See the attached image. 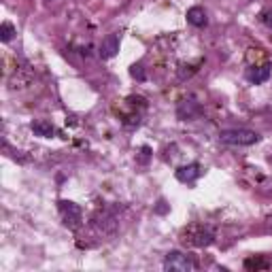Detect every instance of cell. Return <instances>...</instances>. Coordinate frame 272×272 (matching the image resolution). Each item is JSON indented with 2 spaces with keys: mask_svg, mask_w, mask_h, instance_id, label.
Wrapping results in <instances>:
<instances>
[{
  "mask_svg": "<svg viewBox=\"0 0 272 272\" xmlns=\"http://www.w3.org/2000/svg\"><path fill=\"white\" fill-rule=\"evenodd\" d=\"M219 140L223 145H232V147H249L260 142V134L247 128H232V130H221L219 132Z\"/></svg>",
  "mask_w": 272,
  "mask_h": 272,
  "instance_id": "1",
  "label": "cell"
},
{
  "mask_svg": "<svg viewBox=\"0 0 272 272\" xmlns=\"http://www.w3.org/2000/svg\"><path fill=\"white\" fill-rule=\"evenodd\" d=\"M183 243L189 245V247L202 249V247H209L215 243V232L206 226L194 223V226H189L187 230H183Z\"/></svg>",
  "mask_w": 272,
  "mask_h": 272,
  "instance_id": "2",
  "label": "cell"
},
{
  "mask_svg": "<svg viewBox=\"0 0 272 272\" xmlns=\"http://www.w3.org/2000/svg\"><path fill=\"white\" fill-rule=\"evenodd\" d=\"M58 211H60V217H62L66 228H70V230L81 228L83 211H81V206L73 202V200H58Z\"/></svg>",
  "mask_w": 272,
  "mask_h": 272,
  "instance_id": "3",
  "label": "cell"
},
{
  "mask_svg": "<svg viewBox=\"0 0 272 272\" xmlns=\"http://www.w3.org/2000/svg\"><path fill=\"white\" fill-rule=\"evenodd\" d=\"M164 270H168V272H191V270H196V262L181 251H170L164 258Z\"/></svg>",
  "mask_w": 272,
  "mask_h": 272,
  "instance_id": "4",
  "label": "cell"
},
{
  "mask_svg": "<svg viewBox=\"0 0 272 272\" xmlns=\"http://www.w3.org/2000/svg\"><path fill=\"white\" fill-rule=\"evenodd\" d=\"M202 115V107L198 105L194 98H187V100H181L179 107H177V117L181 122H194Z\"/></svg>",
  "mask_w": 272,
  "mask_h": 272,
  "instance_id": "5",
  "label": "cell"
},
{
  "mask_svg": "<svg viewBox=\"0 0 272 272\" xmlns=\"http://www.w3.org/2000/svg\"><path fill=\"white\" fill-rule=\"evenodd\" d=\"M245 77H247V81L253 83V85L266 83V81H268V77H270V64H268V62H264V64H255V66L247 68Z\"/></svg>",
  "mask_w": 272,
  "mask_h": 272,
  "instance_id": "6",
  "label": "cell"
},
{
  "mask_svg": "<svg viewBox=\"0 0 272 272\" xmlns=\"http://www.w3.org/2000/svg\"><path fill=\"white\" fill-rule=\"evenodd\" d=\"M119 51V34H107L105 38H102V43L98 47V53H100V58L102 60H111V58H115Z\"/></svg>",
  "mask_w": 272,
  "mask_h": 272,
  "instance_id": "7",
  "label": "cell"
},
{
  "mask_svg": "<svg viewBox=\"0 0 272 272\" xmlns=\"http://www.w3.org/2000/svg\"><path fill=\"white\" fill-rule=\"evenodd\" d=\"M200 174H202V166L200 164H187V166H181L177 168V172H174V177H177L181 183H194Z\"/></svg>",
  "mask_w": 272,
  "mask_h": 272,
  "instance_id": "8",
  "label": "cell"
},
{
  "mask_svg": "<svg viewBox=\"0 0 272 272\" xmlns=\"http://www.w3.org/2000/svg\"><path fill=\"white\" fill-rule=\"evenodd\" d=\"M94 226L98 228V230L102 232V234H113L115 228H117V219H115V215H113V213L105 211L102 215H98V217H96Z\"/></svg>",
  "mask_w": 272,
  "mask_h": 272,
  "instance_id": "9",
  "label": "cell"
},
{
  "mask_svg": "<svg viewBox=\"0 0 272 272\" xmlns=\"http://www.w3.org/2000/svg\"><path fill=\"white\" fill-rule=\"evenodd\" d=\"M32 132L36 136H41V138H51L55 136V128L51 122H47V119H36V122H32Z\"/></svg>",
  "mask_w": 272,
  "mask_h": 272,
  "instance_id": "10",
  "label": "cell"
},
{
  "mask_svg": "<svg viewBox=\"0 0 272 272\" xmlns=\"http://www.w3.org/2000/svg\"><path fill=\"white\" fill-rule=\"evenodd\" d=\"M187 21L196 28H204L206 23H209V17H206V11L202 9V6H191V9L187 11Z\"/></svg>",
  "mask_w": 272,
  "mask_h": 272,
  "instance_id": "11",
  "label": "cell"
},
{
  "mask_svg": "<svg viewBox=\"0 0 272 272\" xmlns=\"http://www.w3.org/2000/svg\"><path fill=\"white\" fill-rule=\"evenodd\" d=\"M245 268L247 270H268L270 260H266V258H249V260H245Z\"/></svg>",
  "mask_w": 272,
  "mask_h": 272,
  "instance_id": "12",
  "label": "cell"
},
{
  "mask_svg": "<svg viewBox=\"0 0 272 272\" xmlns=\"http://www.w3.org/2000/svg\"><path fill=\"white\" fill-rule=\"evenodd\" d=\"M15 34H17V32H15L13 23L11 21H2V26H0V38H2V43H9Z\"/></svg>",
  "mask_w": 272,
  "mask_h": 272,
  "instance_id": "13",
  "label": "cell"
},
{
  "mask_svg": "<svg viewBox=\"0 0 272 272\" xmlns=\"http://www.w3.org/2000/svg\"><path fill=\"white\" fill-rule=\"evenodd\" d=\"M260 21H262L266 28L272 30V9H264V11L260 13Z\"/></svg>",
  "mask_w": 272,
  "mask_h": 272,
  "instance_id": "14",
  "label": "cell"
},
{
  "mask_svg": "<svg viewBox=\"0 0 272 272\" xmlns=\"http://www.w3.org/2000/svg\"><path fill=\"white\" fill-rule=\"evenodd\" d=\"M130 75L134 79H138V81H145V70H142V64H134L130 68Z\"/></svg>",
  "mask_w": 272,
  "mask_h": 272,
  "instance_id": "15",
  "label": "cell"
},
{
  "mask_svg": "<svg viewBox=\"0 0 272 272\" xmlns=\"http://www.w3.org/2000/svg\"><path fill=\"white\" fill-rule=\"evenodd\" d=\"M140 162H147V157H149V147H142V151H140Z\"/></svg>",
  "mask_w": 272,
  "mask_h": 272,
  "instance_id": "16",
  "label": "cell"
},
{
  "mask_svg": "<svg viewBox=\"0 0 272 272\" xmlns=\"http://www.w3.org/2000/svg\"><path fill=\"white\" fill-rule=\"evenodd\" d=\"M166 202H159V206H157V213H166V206H164Z\"/></svg>",
  "mask_w": 272,
  "mask_h": 272,
  "instance_id": "17",
  "label": "cell"
},
{
  "mask_svg": "<svg viewBox=\"0 0 272 272\" xmlns=\"http://www.w3.org/2000/svg\"><path fill=\"white\" fill-rule=\"evenodd\" d=\"M268 226H272V215H270V217H268Z\"/></svg>",
  "mask_w": 272,
  "mask_h": 272,
  "instance_id": "18",
  "label": "cell"
},
{
  "mask_svg": "<svg viewBox=\"0 0 272 272\" xmlns=\"http://www.w3.org/2000/svg\"><path fill=\"white\" fill-rule=\"evenodd\" d=\"M47 2H49V0H47Z\"/></svg>",
  "mask_w": 272,
  "mask_h": 272,
  "instance_id": "19",
  "label": "cell"
}]
</instances>
